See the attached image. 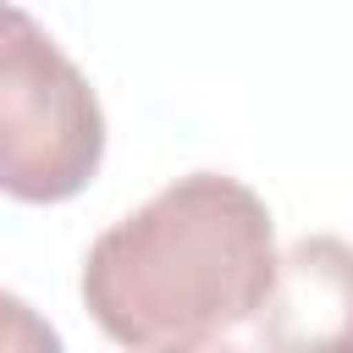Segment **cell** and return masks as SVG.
<instances>
[{
    "mask_svg": "<svg viewBox=\"0 0 353 353\" xmlns=\"http://www.w3.org/2000/svg\"><path fill=\"white\" fill-rule=\"evenodd\" d=\"M55 347H61V331L44 314H33L17 292L0 287V353H55Z\"/></svg>",
    "mask_w": 353,
    "mask_h": 353,
    "instance_id": "cell-4",
    "label": "cell"
},
{
    "mask_svg": "<svg viewBox=\"0 0 353 353\" xmlns=\"http://www.w3.org/2000/svg\"><path fill=\"white\" fill-rule=\"evenodd\" d=\"M276 259L265 199L226 171H188L88 243L83 309L138 353L248 342Z\"/></svg>",
    "mask_w": 353,
    "mask_h": 353,
    "instance_id": "cell-1",
    "label": "cell"
},
{
    "mask_svg": "<svg viewBox=\"0 0 353 353\" xmlns=\"http://www.w3.org/2000/svg\"><path fill=\"white\" fill-rule=\"evenodd\" d=\"M259 347L353 353V243L314 232L276 259V281L248 331Z\"/></svg>",
    "mask_w": 353,
    "mask_h": 353,
    "instance_id": "cell-3",
    "label": "cell"
},
{
    "mask_svg": "<svg viewBox=\"0 0 353 353\" xmlns=\"http://www.w3.org/2000/svg\"><path fill=\"white\" fill-rule=\"evenodd\" d=\"M105 160V110L83 66L39 17L0 0V193L17 204L77 199Z\"/></svg>",
    "mask_w": 353,
    "mask_h": 353,
    "instance_id": "cell-2",
    "label": "cell"
}]
</instances>
